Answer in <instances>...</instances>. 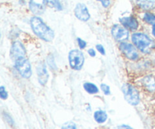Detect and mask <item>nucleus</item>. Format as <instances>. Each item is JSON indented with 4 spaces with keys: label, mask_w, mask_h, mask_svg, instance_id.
<instances>
[{
    "label": "nucleus",
    "mask_w": 155,
    "mask_h": 129,
    "mask_svg": "<svg viewBox=\"0 0 155 129\" xmlns=\"http://www.w3.org/2000/svg\"><path fill=\"white\" fill-rule=\"evenodd\" d=\"M30 25L35 34L40 39L46 42H50L54 39V33L53 30L50 29L41 18L36 16L33 17L30 20Z\"/></svg>",
    "instance_id": "nucleus-1"
},
{
    "label": "nucleus",
    "mask_w": 155,
    "mask_h": 129,
    "mask_svg": "<svg viewBox=\"0 0 155 129\" xmlns=\"http://www.w3.org/2000/svg\"><path fill=\"white\" fill-rule=\"evenodd\" d=\"M132 40L136 46L143 53H148L154 47V42L147 35L142 33H134Z\"/></svg>",
    "instance_id": "nucleus-2"
},
{
    "label": "nucleus",
    "mask_w": 155,
    "mask_h": 129,
    "mask_svg": "<svg viewBox=\"0 0 155 129\" xmlns=\"http://www.w3.org/2000/svg\"><path fill=\"white\" fill-rule=\"evenodd\" d=\"M122 92L124 93L125 100L130 104L133 106L138 105L140 101L139 94L135 87L130 84H125L122 87Z\"/></svg>",
    "instance_id": "nucleus-3"
},
{
    "label": "nucleus",
    "mask_w": 155,
    "mask_h": 129,
    "mask_svg": "<svg viewBox=\"0 0 155 129\" xmlns=\"http://www.w3.org/2000/svg\"><path fill=\"white\" fill-rule=\"evenodd\" d=\"M69 63L71 68L76 70L81 69L84 63V56L80 50H72L69 53Z\"/></svg>",
    "instance_id": "nucleus-4"
},
{
    "label": "nucleus",
    "mask_w": 155,
    "mask_h": 129,
    "mask_svg": "<svg viewBox=\"0 0 155 129\" xmlns=\"http://www.w3.org/2000/svg\"><path fill=\"white\" fill-rule=\"evenodd\" d=\"M15 67L24 78L28 79L31 76V65L25 57L15 60Z\"/></svg>",
    "instance_id": "nucleus-5"
},
{
    "label": "nucleus",
    "mask_w": 155,
    "mask_h": 129,
    "mask_svg": "<svg viewBox=\"0 0 155 129\" xmlns=\"http://www.w3.org/2000/svg\"><path fill=\"white\" fill-rule=\"evenodd\" d=\"M120 51L124 53V55L127 58L132 60H136L139 58V53H138L136 48L133 45L127 42H122L120 45Z\"/></svg>",
    "instance_id": "nucleus-6"
},
{
    "label": "nucleus",
    "mask_w": 155,
    "mask_h": 129,
    "mask_svg": "<svg viewBox=\"0 0 155 129\" xmlns=\"http://www.w3.org/2000/svg\"><path fill=\"white\" fill-rule=\"evenodd\" d=\"M113 37L117 41H124L128 39L129 32L126 27L120 25H114L111 29Z\"/></svg>",
    "instance_id": "nucleus-7"
},
{
    "label": "nucleus",
    "mask_w": 155,
    "mask_h": 129,
    "mask_svg": "<svg viewBox=\"0 0 155 129\" xmlns=\"http://www.w3.org/2000/svg\"><path fill=\"white\" fill-rule=\"evenodd\" d=\"M74 14H75V16L82 21H87L90 18L89 10L86 5H84L83 3H78L76 5L75 9H74Z\"/></svg>",
    "instance_id": "nucleus-8"
},
{
    "label": "nucleus",
    "mask_w": 155,
    "mask_h": 129,
    "mask_svg": "<svg viewBox=\"0 0 155 129\" xmlns=\"http://www.w3.org/2000/svg\"><path fill=\"white\" fill-rule=\"evenodd\" d=\"M25 48L20 42H15L12 46L11 56L14 60H17L22 57H25Z\"/></svg>",
    "instance_id": "nucleus-9"
},
{
    "label": "nucleus",
    "mask_w": 155,
    "mask_h": 129,
    "mask_svg": "<svg viewBox=\"0 0 155 129\" xmlns=\"http://www.w3.org/2000/svg\"><path fill=\"white\" fill-rule=\"evenodd\" d=\"M46 0H30V9L34 15H42L45 9V3Z\"/></svg>",
    "instance_id": "nucleus-10"
},
{
    "label": "nucleus",
    "mask_w": 155,
    "mask_h": 129,
    "mask_svg": "<svg viewBox=\"0 0 155 129\" xmlns=\"http://www.w3.org/2000/svg\"><path fill=\"white\" fill-rule=\"evenodd\" d=\"M37 75H38V79H39V82L42 85H45L47 82L48 79V74L47 73L46 67L45 65L43 63H40L38 64L37 66Z\"/></svg>",
    "instance_id": "nucleus-11"
},
{
    "label": "nucleus",
    "mask_w": 155,
    "mask_h": 129,
    "mask_svg": "<svg viewBox=\"0 0 155 129\" xmlns=\"http://www.w3.org/2000/svg\"><path fill=\"white\" fill-rule=\"evenodd\" d=\"M120 23L124 27L131 30H137L139 27L138 21L133 17H126L120 19Z\"/></svg>",
    "instance_id": "nucleus-12"
},
{
    "label": "nucleus",
    "mask_w": 155,
    "mask_h": 129,
    "mask_svg": "<svg viewBox=\"0 0 155 129\" xmlns=\"http://www.w3.org/2000/svg\"><path fill=\"white\" fill-rule=\"evenodd\" d=\"M137 5L144 10L155 8V0H137Z\"/></svg>",
    "instance_id": "nucleus-13"
},
{
    "label": "nucleus",
    "mask_w": 155,
    "mask_h": 129,
    "mask_svg": "<svg viewBox=\"0 0 155 129\" xmlns=\"http://www.w3.org/2000/svg\"><path fill=\"white\" fill-rule=\"evenodd\" d=\"M143 84L145 87L150 92L155 91V80L152 76H146L144 78Z\"/></svg>",
    "instance_id": "nucleus-14"
},
{
    "label": "nucleus",
    "mask_w": 155,
    "mask_h": 129,
    "mask_svg": "<svg viewBox=\"0 0 155 129\" xmlns=\"http://www.w3.org/2000/svg\"><path fill=\"white\" fill-rule=\"evenodd\" d=\"M94 118L95 120L98 123H104L107 119V115L103 110H98L94 114Z\"/></svg>",
    "instance_id": "nucleus-15"
},
{
    "label": "nucleus",
    "mask_w": 155,
    "mask_h": 129,
    "mask_svg": "<svg viewBox=\"0 0 155 129\" xmlns=\"http://www.w3.org/2000/svg\"><path fill=\"white\" fill-rule=\"evenodd\" d=\"M83 88H84L85 90L86 91V92H88L89 94H96L98 92V89L97 88V86L95 85H94L93 83L90 82H86L83 85Z\"/></svg>",
    "instance_id": "nucleus-16"
},
{
    "label": "nucleus",
    "mask_w": 155,
    "mask_h": 129,
    "mask_svg": "<svg viewBox=\"0 0 155 129\" xmlns=\"http://www.w3.org/2000/svg\"><path fill=\"white\" fill-rule=\"evenodd\" d=\"M46 1L51 7L54 8L58 11L62 10V5L61 4L60 0H46Z\"/></svg>",
    "instance_id": "nucleus-17"
},
{
    "label": "nucleus",
    "mask_w": 155,
    "mask_h": 129,
    "mask_svg": "<svg viewBox=\"0 0 155 129\" xmlns=\"http://www.w3.org/2000/svg\"><path fill=\"white\" fill-rule=\"evenodd\" d=\"M144 20L146 21L148 24H151V25H155V15L151 13H145L144 15Z\"/></svg>",
    "instance_id": "nucleus-18"
},
{
    "label": "nucleus",
    "mask_w": 155,
    "mask_h": 129,
    "mask_svg": "<svg viewBox=\"0 0 155 129\" xmlns=\"http://www.w3.org/2000/svg\"><path fill=\"white\" fill-rule=\"evenodd\" d=\"M61 129H77V126L74 122H68L62 125Z\"/></svg>",
    "instance_id": "nucleus-19"
},
{
    "label": "nucleus",
    "mask_w": 155,
    "mask_h": 129,
    "mask_svg": "<svg viewBox=\"0 0 155 129\" xmlns=\"http://www.w3.org/2000/svg\"><path fill=\"white\" fill-rule=\"evenodd\" d=\"M101 90L103 91V92L104 93V95H108L110 94V88H109L108 85L105 84H101Z\"/></svg>",
    "instance_id": "nucleus-20"
},
{
    "label": "nucleus",
    "mask_w": 155,
    "mask_h": 129,
    "mask_svg": "<svg viewBox=\"0 0 155 129\" xmlns=\"http://www.w3.org/2000/svg\"><path fill=\"white\" fill-rule=\"evenodd\" d=\"M0 97L3 100H5L8 98V93L3 86H1L0 88Z\"/></svg>",
    "instance_id": "nucleus-21"
},
{
    "label": "nucleus",
    "mask_w": 155,
    "mask_h": 129,
    "mask_svg": "<svg viewBox=\"0 0 155 129\" xmlns=\"http://www.w3.org/2000/svg\"><path fill=\"white\" fill-rule=\"evenodd\" d=\"M77 42H78V45L81 49L85 48L86 47V42H85L84 40H83V39H80V38H78V39H77Z\"/></svg>",
    "instance_id": "nucleus-22"
},
{
    "label": "nucleus",
    "mask_w": 155,
    "mask_h": 129,
    "mask_svg": "<svg viewBox=\"0 0 155 129\" xmlns=\"http://www.w3.org/2000/svg\"><path fill=\"white\" fill-rule=\"evenodd\" d=\"M96 48H97V50H98V51H99V52L101 53V54H103V55H104V54H105V51H104V48L103 47V45H96Z\"/></svg>",
    "instance_id": "nucleus-23"
},
{
    "label": "nucleus",
    "mask_w": 155,
    "mask_h": 129,
    "mask_svg": "<svg viewBox=\"0 0 155 129\" xmlns=\"http://www.w3.org/2000/svg\"><path fill=\"white\" fill-rule=\"evenodd\" d=\"M98 1H100L102 4V5L104 6V8H107L109 5H110V0H98Z\"/></svg>",
    "instance_id": "nucleus-24"
},
{
    "label": "nucleus",
    "mask_w": 155,
    "mask_h": 129,
    "mask_svg": "<svg viewBox=\"0 0 155 129\" xmlns=\"http://www.w3.org/2000/svg\"><path fill=\"white\" fill-rule=\"evenodd\" d=\"M118 129H133V128H131L130 126L127 125H122L118 126Z\"/></svg>",
    "instance_id": "nucleus-25"
},
{
    "label": "nucleus",
    "mask_w": 155,
    "mask_h": 129,
    "mask_svg": "<svg viewBox=\"0 0 155 129\" xmlns=\"http://www.w3.org/2000/svg\"><path fill=\"white\" fill-rule=\"evenodd\" d=\"M88 53H89V54L91 56V57H95V50L92 49V48L89 49V51H88Z\"/></svg>",
    "instance_id": "nucleus-26"
},
{
    "label": "nucleus",
    "mask_w": 155,
    "mask_h": 129,
    "mask_svg": "<svg viewBox=\"0 0 155 129\" xmlns=\"http://www.w3.org/2000/svg\"><path fill=\"white\" fill-rule=\"evenodd\" d=\"M152 33H153V36L155 37V25L153 26L152 27Z\"/></svg>",
    "instance_id": "nucleus-27"
}]
</instances>
